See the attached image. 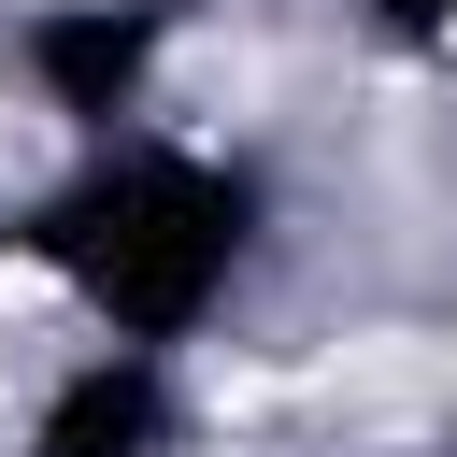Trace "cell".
Segmentation results:
<instances>
[{
    "instance_id": "obj_2",
    "label": "cell",
    "mask_w": 457,
    "mask_h": 457,
    "mask_svg": "<svg viewBox=\"0 0 457 457\" xmlns=\"http://www.w3.org/2000/svg\"><path fill=\"white\" fill-rule=\"evenodd\" d=\"M171 43H186V0H29L14 14V86L71 143H114V129H143Z\"/></svg>"
},
{
    "instance_id": "obj_1",
    "label": "cell",
    "mask_w": 457,
    "mask_h": 457,
    "mask_svg": "<svg viewBox=\"0 0 457 457\" xmlns=\"http://www.w3.org/2000/svg\"><path fill=\"white\" fill-rule=\"evenodd\" d=\"M257 171L214 157V143H171V129H114V143H71V171L14 214L29 271L100 328V343H200L228 314V286L257 271Z\"/></svg>"
},
{
    "instance_id": "obj_4",
    "label": "cell",
    "mask_w": 457,
    "mask_h": 457,
    "mask_svg": "<svg viewBox=\"0 0 457 457\" xmlns=\"http://www.w3.org/2000/svg\"><path fill=\"white\" fill-rule=\"evenodd\" d=\"M357 29L400 43V57H428V43H457V0H357Z\"/></svg>"
},
{
    "instance_id": "obj_3",
    "label": "cell",
    "mask_w": 457,
    "mask_h": 457,
    "mask_svg": "<svg viewBox=\"0 0 457 457\" xmlns=\"http://www.w3.org/2000/svg\"><path fill=\"white\" fill-rule=\"evenodd\" d=\"M186 386L157 343H86L43 400H29V457H171Z\"/></svg>"
}]
</instances>
